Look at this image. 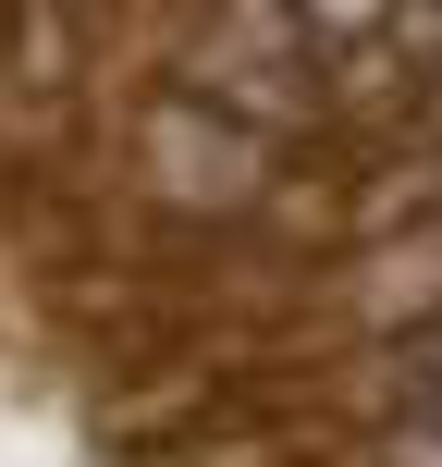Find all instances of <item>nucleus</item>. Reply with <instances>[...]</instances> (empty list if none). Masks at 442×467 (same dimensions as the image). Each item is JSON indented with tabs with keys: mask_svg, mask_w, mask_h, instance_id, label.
Here are the masks:
<instances>
[]
</instances>
